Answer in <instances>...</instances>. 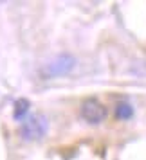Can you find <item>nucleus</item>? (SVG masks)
I'll return each mask as SVG.
<instances>
[{
  "mask_svg": "<svg viewBox=\"0 0 146 160\" xmlns=\"http://www.w3.org/2000/svg\"><path fill=\"white\" fill-rule=\"evenodd\" d=\"M47 130H49V121L42 113H34V115L25 117L22 121L20 135L25 140H42L45 137Z\"/></svg>",
  "mask_w": 146,
  "mask_h": 160,
  "instance_id": "nucleus-1",
  "label": "nucleus"
},
{
  "mask_svg": "<svg viewBox=\"0 0 146 160\" xmlns=\"http://www.w3.org/2000/svg\"><path fill=\"white\" fill-rule=\"evenodd\" d=\"M74 65H76V59L70 54H60L45 65L42 74H44V78H58V76L69 74L74 68Z\"/></svg>",
  "mask_w": 146,
  "mask_h": 160,
  "instance_id": "nucleus-2",
  "label": "nucleus"
},
{
  "mask_svg": "<svg viewBox=\"0 0 146 160\" xmlns=\"http://www.w3.org/2000/svg\"><path fill=\"white\" fill-rule=\"evenodd\" d=\"M107 106L97 99H85L81 104V117L88 124H99L107 119Z\"/></svg>",
  "mask_w": 146,
  "mask_h": 160,
  "instance_id": "nucleus-3",
  "label": "nucleus"
},
{
  "mask_svg": "<svg viewBox=\"0 0 146 160\" xmlns=\"http://www.w3.org/2000/svg\"><path fill=\"white\" fill-rule=\"evenodd\" d=\"M133 115V108H132V104L128 102H119L116 108V117L117 119H121V121H126V119H130Z\"/></svg>",
  "mask_w": 146,
  "mask_h": 160,
  "instance_id": "nucleus-4",
  "label": "nucleus"
},
{
  "mask_svg": "<svg viewBox=\"0 0 146 160\" xmlns=\"http://www.w3.org/2000/svg\"><path fill=\"white\" fill-rule=\"evenodd\" d=\"M27 110H29V101H27V99H18V101L15 102V112H13V115H15L16 121L23 119V115H25Z\"/></svg>",
  "mask_w": 146,
  "mask_h": 160,
  "instance_id": "nucleus-5",
  "label": "nucleus"
}]
</instances>
